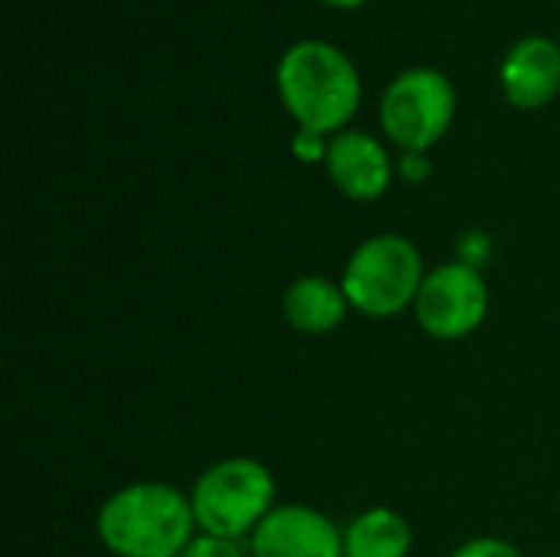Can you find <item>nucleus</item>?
<instances>
[{"instance_id": "1", "label": "nucleus", "mask_w": 560, "mask_h": 557, "mask_svg": "<svg viewBox=\"0 0 560 557\" xmlns=\"http://www.w3.org/2000/svg\"><path fill=\"white\" fill-rule=\"evenodd\" d=\"M361 72L354 59L328 39L292 43L276 66V92L299 128L338 135L361 108Z\"/></svg>"}, {"instance_id": "2", "label": "nucleus", "mask_w": 560, "mask_h": 557, "mask_svg": "<svg viewBox=\"0 0 560 557\" xmlns=\"http://www.w3.org/2000/svg\"><path fill=\"white\" fill-rule=\"evenodd\" d=\"M197 532L190 492L158 479L115 489L95 515V535L115 557H180Z\"/></svg>"}, {"instance_id": "3", "label": "nucleus", "mask_w": 560, "mask_h": 557, "mask_svg": "<svg viewBox=\"0 0 560 557\" xmlns=\"http://www.w3.org/2000/svg\"><path fill=\"white\" fill-rule=\"evenodd\" d=\"M423 279V253L404 233H374L361 240L341 269V289L351 302V312L377 322L413 312Z\"/></svg>"}, {"instance_id": "4", "label": "nucleus", "mask_w": 560, "mask_h": 557, "mask_svg": "<svg viewBox=\"0 0 560 557\" xmlns=\"http://www.w3.org/2000/svg\"><path fill=\"white\" fill-rule=\"evenodd\" d=\"M276 476L262 460L230 456L207 466L190 486V506L200 532L249 542L259 522L279 506Z\"/></svg>"}, {"instance_id": "5", "label": "nucleus", "mask_w": 560, "mask_h": 557, "mask_svg": "<svg viewBox=\"0 0 560 557\" xmlns=\"http://www.w3.org/2000/svg\"><path fill=\"white\" fill-rule=\"evenodd\" d=\"M384 138L400 151H423L450 131L456 118V85L436 66H410L397 72L377 102Z\"/></svg>"}, {"instance_id": "6", "label": "nucleus", "mask_w": 560, "mask_h": 557, "mask_svg": "<svg viewBox=\"0 0 560 557\" xmlns=\"http://www.w3.org/2000/svg\"><path fill=\"white\" fill-rule=\"evenodd\" d=\"M489 305L492 295L486 272L450 259L427 269V279L413 302V318L420 332L436 341H463L486 325Z\"/></svg>"}, {"instance_id": "7", "label": "nucleus", "mask_w": 560, "mask_h": 557, "mask_svg": "<svg viewBox=\"0 0 560 557\" xmlns=\"http://www.w3.org/2000/svg\"><path fill=\"white\" fill-rule=\"evenodd\" d=\"M246 545L249 557H345V529L315 506L282 502Z\"/></svg>"}, {"instance_id": "8", "label": "nucleus", "mask_w": 560, "mask_h": 557, "mask_svg": "<svg viewBox=\"0 0 560 557\" xmlns=\"http://www.w3.org/2000/svg\"><path fill=\"white\" fill-rule=\"evenodd\" d=\"M325 174L348 200L371 204L390 190L397 177V161L381 138L358 128H345L328 141Z\"/></svg>"}, {"instance_id": "9", "label": "nucleus", "mask_w": 560, "mask_h": 557, "mask_svg": "<svg viewBox=\"0 0 560 557\" xmlns=\"http://www.w3.org/2000/svg\"><path fill=\"white\" fill-rule=\"evenodd\" d=\"M499 82L515 108L535 112L560 95V43L545 33L515 39L499 66Z\"/></svg>"}, {"instance_id": "10", "label": "nucleus", "mask_w": 560, "mask_h": 557, "mask_svg": "<svg viewBox=\"0 0 560 557\" xmlns=\"http://www.w3.org/2000/svg\"><path fill=\"white\" fill-rule=\"evenodd\" d=\"M351 302L328 276H299L282 292V318L299 335H328L345 325Z\"/></svg>"}, {"instance_id": "11", "label": "nucleus", "mask_w": 560, "mask_h": 557, "mask_svg": "<svg viewBox=\"0 0 560 557\" xmlns=\"http://www.w3.org/2000/svg\"><path fill=\"white\" fill-rule=\"evenodd\" d=\"M410 552L413 529L387 506H374L345 525V557H410Z\"/></svg>"}, {"instance_id": "12", "label": "nucleus", "mask_w": 560, "mask_h": 557, "mask_svg": "<svg viewBox=\"0 0 560 557\" xmlns=\"http://www.w3.org/2000/svg\"><path fill=\"white\" fill-rule=\"evenodd\" d=\"M180 557H249V545L240 542V538H223V535L197 532Z\"/></svg>"}, {"instance_id": "13", "label": "nucleus", "mask_w": 560, "mask_h": 557, "mask_svg": "<svg viewBox=\"0 0 560 557\" xmlns=\"http://www.w3.org/2000/svg\"><path fill=\"white\" fill-rule=\"evenodd\" d=\"M492 253H495V240L486 230H466L456 243V259L466 266H476V269H486Z\"/></svg>"}, {"instance_id": "14", "label": "nucleus", "mask_w": 560, "mask_h": 557, "mask_svg": "<svg viewBox=\"0 0 560 557\" xmlns=\"http://www.w3.org/2000/svg\"><path fill=\"white\" fill-rule=\"evenodd\" d=\"M328 135H318V131H308V128H295V135H292V154L302 161V164H315V161H322L325 164V158H328Z\"/></svg>"}, {"instance_id": "15", "label": "nucleus", "mask_w": 560, "mask_h": 557, "mask_svg": "<svg viewBox=\"0 0 560 557\" xmlns=\"http://www.w3.org/2000/svg\"><path fill=\"white\" fill-rule=\"evenodd\" d=\"M450 557H525L512 542H505V538H492V535H486V538H469V542H463L456 552Z\"/></svg>"}, {"instance_id": "16", "label": "nucleus", "mask_w": 560, "mask_h": 557, "mask_svg": "<svg viewBox=\"0 0 560 557\" xmlns=\"http://www.w3.org/2000/svg\"><path fill=\"white\" fill-rule=\"evenodd\" d=\"M430 174H433L430 154H423V151H400V154H397V177H400V181H407V184H423Z\"/></svg>"}, {"instance_id": "17", "label": "nucleus", "mask_w": 560, "mask_h": 557, "mask_svg": "<svg viewBox=\"0 0 560 557\" xmlns=\"http://www.w3.org/2000/svg\"><path fill=\"white\" fill-rule=\"evenodd\" d=\"M325 7H338V10H354V7H364L368 0H318Z\"/></svg>"}, {"instance_id": "18", "label": "nucleus", "mask_w": 560, "mask_h": 557, "mask_svg": "<svg viewBox=\"0 0 560 557\" xmlns=\"http://www.w3.org/2000/svg\"><path fill=\"white\" fill-rule=\"evenodd\" d=\"M541 557H560V555H541Z\"/></svg>"}]
</instances>
